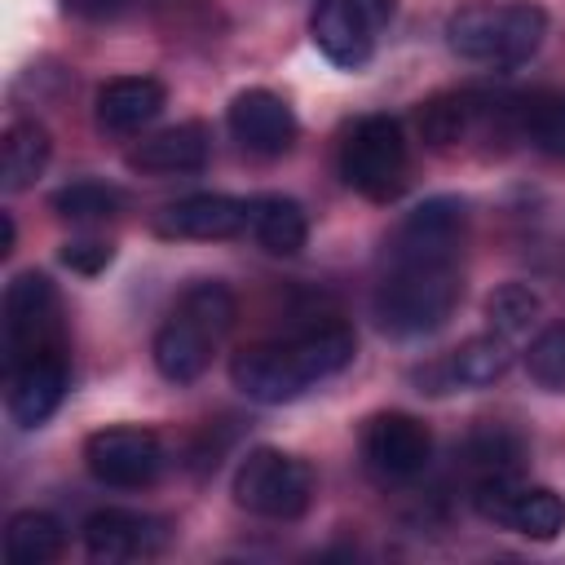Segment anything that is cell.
I'll return each instance as SVG.
<instances>
[{"instance_id": "1", "label": "cell", "mask_w": 565, "mask_h": 565, "mask_svg": "<svg viewBox=\"0 0 565 565\" xmlns=\"http://www.w3.org/2000/svg\"><path fill=\"white\" fill-rule=\"evenodd\" d=\"M358 353V335L344 322H318L287 340H260L230 358V380L247 402L282 406L313 384L340 375Z\"/></svg>"}, {"instance_id": "2", "label": "cell", "mask_w": 565, "mask_h": 565, "mask_svg": "<svg viewBox=\"0 0 565 565\" xmlns=\"http://www.w3.org/2000/svg\"><path fill=\"white\" fill-rule=\"evenodd\" d=\"M234 318H238V305L225 282L216 278L190 282L172 305V313L163 318V327L154 331V344H150L154 371L172 384H194L207 371L212 349L230 335Z\"/></svg>"}, {"instance_id": "3", "label": "cell", "mask_w": 565, "mask_h": 565, "mask_svg": "<svg viewBox=\"0 0 565 565\" xmlns=\"http://www.w3.org/2000/svg\"><path fill=\"white\" fill-rule=\"evenodd\" d=\"M459 296H463L459 260H384L371 309L388 335L415 340L446 327Z\"/></svg>"}, {"instance_id": "4", "label": "cell", "mask_w": 565, "mask_h": 565, "mask_svg": "<svg viewBox=\"0 0 565 565\" xmlns=\"http://www.w3.org/2000/svg\"><path fill=\"white\" fill-rule=\"evenodd\" d=\"M543 35H547V13L534 0H472L455 9L446 22L450 53L503 71L530 62Z\"/></svg>"}, {"instance_id": "5", "label": "cell", "mask_w": 565, "mask_h": 565, "mask_svg": "<svg viewBox=\"0 0 565 565\" xmlns=\"http://www.w3.org/2000/svg\"><path fill=\"white\" fill-rule=\"evenodd\" d=\"M406 168H411V150L402 137V124L393 115H366L349 128L344 146H340V177L349 190L384 203L397 199L406 185Z\"/></svg>"}, {"instance_id": "6", "label": "cell", "mask_w": 565, "mask_h": 565, "mask_svg": "<svg viewBox=\"0 0 565 565\" xmlns=\"http://www.w3.org/2000/svg\"><path fill=\"white\" fill-rule=\"evenodd\" d=\"M309 499H313V468L287 450L256 446L234 468V503L247 508L252 516L291 521L309 508Z\"/></svg>"}, {"instance_id": "7", "label": "cell", "mask_w": 565, "mask_h": 565, "mask_svg": "<svg viewBox=\"0 0 565 565\" xmlns=\"http://www.w3.org/2000/svg\"><path fill=\"white\" fill-rule=\"evenodd\" d=\"M472 508L494 521L508 525L525 539H556L565 530V499L552 486H525L516 481V472H490L472 481Z\"/></svg>"}, {"instance_id": "8", "label": "cell", "mask_w": 565, "mask_h": 565, "mask_svg": "<svg viewBox=\"0 0 565 565\" xmlns=\"http://www.w3.org/2000/svg\"><path fill=\"white\" fill-rule=\"evenodd\" d=\"M393 9L397 0H318L309 13V35L327 62L358 71L371 62Z\"/></svg>"}, {"instance_id": "9", "label": "cell", "mask_w": 565, "mask_h": 565, "mask_svg": "<svg viewBox=\"0 0 565 565\" xmlns=\"http://www.w3.org/2000/svg\"><path fill=\"white\" fill-rule=\"evenodd\" d=\"M57 344H62L57 291L44 274L26 269L4 287V366L26 362Z\"/></svg>"}, {"instance_id": "10", "label": "cell", "mask_w": 565, "mask_h": 565, "mask_svg": "<svg viewBox=\"0 0 565 565\" xmlns=\"http://www.w3.org/2000/svg\"><path fill=\"white\" fill-rule=\"evenodd\" d=\"M468 234V207L450 194L411 207L384 243V260H459Z\"/></svg>"}, {"instance_id": "11", "label": "cell", "mask_w": 565, "mask_h": 565, "mask_svg": "<svg viewBox=\"0 0 565 565\" xmlns=\"http://www.w3.org/2000/svg\"><path fill=\"white\" fill-rule=\"evenodd\" d=\"M84 463L102 486L141 490L163 472V441L150 428H132V424L97 428L84 441Z\"/></svg>"}, {"instance_id": "12", "label": "cell", "mask_w": 565, "mask_h": 565, "mask_svg": "<svg viewBox=\"0 0 565 565\" xmlns=\"http://www.w3.org/2000/svg\"><path fill=\"white\" fill-rule=\"evenodd\" d=\"M362 459L380 481H415L433 459V433L406 411H380L362 424Z\"/></svg>"}, {"instance_id": "13", "label": "cell", "mask_w": 565, "mask_h": 565, "mask_svg": "<svg viewBox=\"0 0 565 565\" xmlns=\"http://www.w3.org/2000/svg\"><path fill=\"white\" fill-rule=\"evenodd\" d=\"M512 366V340L490 331V335H472L459 349H450L446 358L428 362L415 371L419 393H463V388H490L494 380H503Z\"/></svg>"}, {"instance_id": "14", "label": "cell", "mask_w": 565, "mask_h": 565, "mask_svg": "<svg viewBox=\"0 0 565 565\" xmlns=\"http://www.w3.org/2000/svg\"><path fill=\"white\" fill-rule=\"evenodd\" d=\"M4 380H9V393H4V402H9V415H13V424H22V428H35V424H44L57 406H62V397H66V384H71V362H66V344H57V349H44V353H35V358H26V362H13V366H4Z\"/></svg>"}, {"instance_id": "15", "label": "cell", "mask_w": 565, "mask_h": 565, "mask_svg": "<svg viewBox=\"0 0 565 565\" xmlns=\"http://www.w3.org/2000/svg\"><path fill=\"white\" fill-rule=\"evenodd\" d=\"M168 543V521L150 512H128V508H102L84 521V552L102 565H124V561H146L163 552Z\"/></svg>"}, {"instance_id": "16", "label": "cell", "mask_w": 565, "mask_h": 565, "mask_svg": "<svg viewBox=\"0 0 565 565\" xmlns=\"http://www.w3.org/2000/svg\"><path fill=\"white\" fill-rule=\"evenodd\" d=\"M230 132L252 154H282L296 141V115L291 106L269 88H243L230 102Z\"/></svg>"}, {"instance_id": "17", "label": "cell", "mask_w": 565, "mask_h": 565, "mask_svg": "<svg viewBox=\"0 0 565 565\" xmlns=\"http://www.w3.org/2000/svg\"><path fill=\"white\" fill-rule=\"evenodd\" d=\"M247 230V199L234 194H185L159 212V234L168 238H234Z\"/></svg>"}, {"instance_id": "18", "label": "cell", "mask_w": 565, "mask_h": 565, "mask_svg": "<svg viewBox=\"0 0 565 565\" xmlns=\"http://www.w3.org/2000/svg\"><path fill=\"white\" fill-rule=\"evenodd\" d=\"M168 93L154 75H115L97 88L93 97V115H97V128L102 132H141L159 110H163Z\"/></svg>"}, {"instance_id": "19", "label": "cell", "mask_w": 565, "mask_h": 565, "mask_svg": "<svg viewBox=\"0 0 565 565\" xmlns=\"http://www.w3.org/2000/svg\"><path fill=\"white\" fill-rule=\"evenodd\" d=\"M207 128L199 119H185V124H172V128H159L154 137H146L141 146L128 150V168L137 172H159V177H172V172H199L207 163Z\"/></svg>"}, {"instance_id": "20", "label": "cell", "mask_w": 565, "mask_h": 565, "mask_svg": "<svg viewBox=\"0 0 565 565\" xmlns=\"http://www.w3.org/2000/svg\"><path fill=\"white\" fill-rule=\"evenodd\" d=\"M53 154V141H49V128L35 124V119H13L4 128V141H0V190L4 194H22L35 185V177L44 172Z\"/></svg>"}, {"instance_id": "21", "label": "cell", "mask_w": 565, "mask_h": 565, "mask_svg": "<svg viewBox=\"0 0 565 565\" xmlns=\"http://www.w3.org/2000/svg\"><path fill=\"white\" fill-rule=\"evenodd\" d=\"M247 230L252 238L269 252V256H296L309 238V221H305V207L287 194H260V199H247Z\"/></svg>"}, {"instance_id": "22", "label": "cell", "mask_w": 565, "mask_h": 565, "mask_svg": "<svg viewBox=\"0 0 565 565\" xmlns=\"http://www.w3.org/2000/svg\"><path fill=\"white\" fill-rule=\"evenodd\" d=\"M62 543H66L62 521L49 512H35V508L13 512L4 525V556L13 565H49L62 556Z\"/></svg>"}, {"instance_id": "23", "label": "cell", "mask_w": 565, "mask_h": 565, "mask_svg": "<svg viewBox=\"0 0 565 565\" xmlns=\"http://www.w3.org/2000/svg\"><path fill=\"white\" fill-rule=\"evenodd\" d=\"M472 119H477V106L468 93H441L419 106V137L433 150H450L472 132Z\"/></svg>"}, {"instance_id": "24", "label": "cell", "mask_w": 565, "mask_h": 565, "mask_svg": "<svg viewBox=\"0 0 565 565\" xmlns=\"http://www.w3.org/2000/svg\"><path fill=\"white\" fill-rule=\"evenodd\" d=\"M119 207H124V194L106 181H71L53 194V212L62 221H75V225L110 221V216H119Z\"/></svg>"}, {"instance_id": "25", "label": "cell", "mask_w": 565, "mask_h": 565, "mask_svg": "<svg viewBox=\"0 0 565 565\" xmlns=\"http://www.w3.org/2000/svg\"><path fill=\"white\" fill-rule=\"evenodd\" d=\"M463 463L477 472V477H490V472H516L521 463V437H512L508 428L499 424H486L468 437L463 446Z\"/></svg>"}, {"instance_id": "26", "label": "cell", "mask_w": 565, "mask_h": 565, "mask_svg": "<svg viewBox=\"0 0 565 565\" xmlns=\"http://www.w3.org/2000/svg\"><path fill=\"white\" fill-rule=\"evenodd\" d=\"M486 318H490V331H499V335L512 340V335H521L539 318V296L525 282H503V287L490 291Z\"/></svg>"}, {"instance_id": "27", "label": "cell", "mask_w": 565, "mask_h": 565, "mask_svg": "<svg viewBox=\"0 0 565 565\" xmlns=\"http://www.w3.org/2000/svg\"><path fill=\"white\" fill-rule=\"evenodd\" d=\"M525 366H530V380L543 384V388H565V322L561 327H547L530 353H525Z\"/></svg>"}, {"instance_id": "28", "label": "cell", "mask_w": 565, "mask_h": 565, "mask_svg": "<svg viewBox=\"0 0 565 565\" xmlns=\"http://www.w3.org/2000/svg\"><path fill=\"white\" fill-rule=\"evenodd\" d=\"M530 137H534L539 150H547L552 159H565V97H556V102H547V106L534 110Z\"/></svg>"}, {"instance_id": "29", "label": "cell", "mask_w": 565, "mask_h": 565, "mask_svg": "<svg viewBox=\"0 0 565 565\" xmlns=\"http://www.w3.org/2000/svg\"><path fill=\"white\" fill-rule=\"evenodd\" d=\"M110 260H115V247L102 243V238H79V243L62 247V265L75 269V274H102Z\"/></svg>"}, {"instance_id": "30", "label": "cell", "mask_w": 565, "mask_h": 565, "mask_svg": "<svg viewBox=\"0 0 565 565\" xmlns=\"http://www.w3.org/2000/svg\"><path fill=\"white\" fill-rule=\"evenodd\" d=\"M124 4H128V0H62V9H66V13H75V18H88V22L115 18Z\"/></svg>"}, {"instance_id": "31", "label": "cell", "mask_w": 565, "mask_h": 565, "mask_svg": "<svg viewBox=\"0 0 565 565\" xmlns=\"http://www.w3.org/2000/svg\"><path fill=\"white\" fill-rule=\"evenodd\" d=\"M13 238H18V230H13V216L4 212V216H0V256L13 252Z\"/></svg>"}]
</instances>
